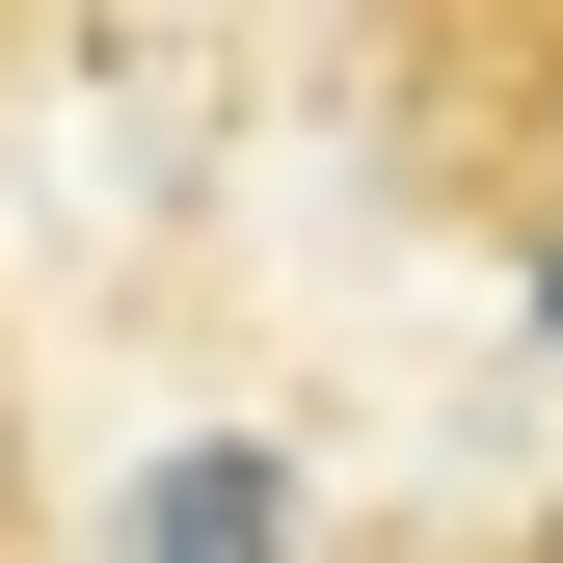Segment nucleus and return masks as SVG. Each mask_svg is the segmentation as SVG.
<instances>
[{"mask_svg":"<svg viewBox=\"0 0 563 563\" xmlns=\"http://www.w3.org/2000/svg\"><path fill=\"white\" fill-rule=\"evenodd\" d=\"M402 563H563V483H537V510H483V537H402Z\"/></svg>","mask_w":563,"mask_h":563,"instance_id":"f257e3e1","label":"nucleus"},{"mask_svg":"<svg viewBox=\"0 0 563 563\" xmlns=\"http://www.w3.org/2000/svg\"><path fill=\"white\" fill-rule=\"evenodd\" d=\"M0 563H27V402H0Z\"/></svg>","mask_w":563,"mask_h":563,"instance_id":"f03ea898","label":"nucleus"}]
</instances>
